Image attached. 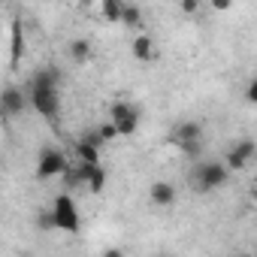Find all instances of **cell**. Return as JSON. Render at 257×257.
Masks as SVG:
<instances>
[{
  "instance_id": "277c9868",
  "label": "cell",
  "mask_w": 257,
  "mask_h": 257,
  "mask_svg": "<svg viewBox=\"0 0 257 257\" xmlns=\"http://www.w3.org/2000/svg\"><path fill=\"white\" fill-rule=\"evenodd\" d=\"M28 106L43 115V118H58L61 112V91H52V88H31L28 91Z\"/></svg>"
},
{
  "instance_id": "3957f363",
  "label": "cell",
  "mask_w": 257,
  "mask_h": 257,
  "mask_svg": "<svg viewBox=\"0 0 257 257\" xmlns=\"http://www.w3.org/2000/svg\"><path fill=\"white\" fill-rule=\"evenodd\" d=\"M227 182H230V170L221 161H209V164H200L194 170V188L200 194H212V191L224 188Z\"/></svg>"
},
{
  "instance_id": "5b68a950",
  "label": "cell",
  "mask_w": 257,
  "mask_h": 257,
  "mask_svg": "<svg viewBox=\"0 0 257 257\" xmlns=\"http://www.w3.org/2000/svg\"><path fill=\"white\" fill-rule=\"evenodd\" d=\"M70 167V161H67V155L61 152V149H55V146H46L43 152H40V158H37V179H55V176H64V170Z\"/></svg>"
},
{
  "instance_id": "ac0fdd59",
  "label": "cell",
  "mask_w": 257,
  "mask_h": 257,
  "mask_svg": "<svg viewBox=\"0 0 257 257\" xmlns=\"http://www.w3.org/2000/svg\"><path fill=\"white\" fill-rule=\"evenodd\" d=\"M97 134H100V140H103V146H109V143H115L118 140V131L109 124V121H103V124H97Z\"/></svg>"
},
{
  "instance_id": "7402d4cb",
  "label": "cell",
  "mask_w": 257,
  "mask_h": 257,
  "mask_svg": "<svg viewBox=\"0 0 257 257\" xmlns=\"http://www.w3.org/2000/svg\"><path fill=\"white\" fill-rule=\"evenodd\" d=\"M200 10V0H182V4H179V13L182 16H194Z\"/></svg>"
},
{
  "instance_id": "603a6c76",
  "label": "cell",
  "mask_w": 257,
  "mask_h": 257,
  "mask_svg": "<svg viewBox=\"0 0 257 257\" xmlns=\"http://www.w3.org/2000/svg\"><path fill=\"white\" fill-rule=\"evenodd\" d=\"M245 103H257V79H251L245 85Z\"/></svg>"
},
{
  "instance_id": "83f0119b",
  "label": "cell",
  "mask_w": 257,
  "mask_h": 257,
  "mask_svg": "<svg viewBox=\"0 0 257 257\" xmlns=\"http://www.w3.org/2000/svg\"><path fill=\"white\" fill-rule=\"evenodd\" d=\"M158 257H173V254H158Z\"/></svg>"
},
{
  "instance_id": "7a4b0ae2",
  "label": "cell",
  "mask_w": 257,
  "mask_h": 257,
  "mask_svg": "<svg viewBox=\"0 0 257 257\" xmlns=\"http://www.w3.org/2000/svg\"><path fill=\"white\" fill-rule=\"evenodd\" d=\"M49 212H52L55 230H64V233H79V230H82V218H79L76 200H73L70 194H58Z\"/></svg>"
},
{
  "instance_id": "ba28073f",
  "label": "cell",
  "mask_w": 257,
  "mask_h": 257,
  "mask_svg": "<svg viewBox=\"0 0 257 257\" xmlns=\"http://www.w3.org/2000/svg\"><path fill=\"white\" fill-rule=\"evenodd\" d=\"M173 146H185V143H203V124L200 121H179L173 127Z\"/></svg>"
},
{
  "instance_id": "30bf717a",
  "label": "cell",
  "mask_w": 257,
  "mask_h": 257,
  "mask_svg": "<svg viewBox=\"0 0 257 257\" xmlns=\"http://www.w3.org/2000/svg\"><path fill=\"white\" fill-rule=\"evenodd\" d=\"M61 79H64V73L58 70V67H43V70H37L34 73V79H31V88H52V91H61Z\"/></svg>"
},
{
  "instance_id": "d6986e66",
  "label": "cell",
  "mask_w": 257,
  "mask_h": 257,
  "mask_svg": "<svg viewBox=\"0 0 257 257\" xmlns=\"http://www.w3.org/2000/svg\"><path fill=\"white\" fill-rule=\"evenodd\" d=\"M185 158H191V161H200L203 158V143H185V146H176Z\"/></svg>"
},
{
  "instance_id": "4316f807",
  "label": "cell",
  "mask_w": 257,
  "mask_h": 257,
  "mask_svg": "<svg viewBox=\"0 0 257 257\" xmlns=\"http://www.w3.org/2000/svg\"><path fill=\"white\" fill-rule=\"evenodd\" d=\"M4 121H7V115H4V109H0V124H4Z\"/></svg>"
},
{
  "instance_id": "cb8c5ba5",
  "label": "cell",
  "mask_w": 257,
  "mask_h": 257,
  "mask_svg": "<svg viewBox=\"0 0 257 257\" xmlns=\"http://www.w3.org/2000/svg\"><path fill=\"white\" fill-rule=\"evenodd\" d=\"M212 7H215V10H230V0H215Z\"/></svg>"
},
{
  "instance_id": "4fadbf2b",
  "label": "cell",
  "mask_w": 257,
  "mask_h": 257,
  "mask_svg": "<svg viewBox=\"0 0 257 257\" xmlns=\"http://www.w3.org/2000/svg\"><path fill=\"white\" fill-rule=\"evenodd\" d=\"M67 55H70L73 64H88L91 61V43L88 40H73L70 49H67Z\"/></svg>"
},
{
  "instance_id": "7c38bea8",
  "label": "cell",
  "mask_w": 257,
  "mask_h": 257,
  "mask_svg": "<svg viewBox=\"0 0 257 257\" xmlns=\"http://www.w3.org/2000/svg\"><path fill=\"white\" fill-rule=\"evenodd\" d=\"M118 25L131 28V31H140V28H143V10L134 7V4H124V10H121V22H118Z\"/></svg>"
},
{
  "instance_id": "484cf974",
  "label": "cell",
  "mask_w": 257,
  "mask_h": 257,
  "mask_svg": "<svg viewBox=\"0 0 257 257\" xmlns=\"http://www.w3.org/2000/svg\"><path fill=\"white\" fill-rule=\"evenodd\" d=\"M233 257H254V254H248V251H239V254H233Z\"/></svg>"
},
{
  "instance_id": "52a82bcc",
  "label": "cell",
  "mask_w": 257,
  "mask_h": 257,
  "mask_svg": "<svg viewBox=\"0 0 257 257\" xmlns=\"http://www.w3.org/2000/svg\"><path fill=\"white\" fill-rule=\"evenodd\" d=\"M0 109H4V115H22L28 109V94L16 85H7L4 91H0Z\"/></svg>"
},
{
  "instance_id": "ffe728a7",
  "label": "cell",
  "mask_w": 257,
  "mask_h": 257,
  "mask_svg": "<svg viewBox=\"0 0 257 257\" xmlns=\"http://www.w3.org/2000/svg\"><path fill=\"white\" fill-rule=\"evenodd\" d=\"M233 149H236L239 155H245L248 161H254V155H257V146H254V140H248V137L239 140V143H233Z\"/></svg>"
},
{
  "instance_id": "5bb4252c",
  "label": "cell",
  "mask_w": 257,
  "mask_h": 257,
  "mask_svg": "<svg viewBox=\"0 0 257 257\" xmlns=\"http://www.w3.org/2000/svg\"><path fill=\"white\" fill-rule=\"evenodd\" d=\"M121 10H124V0H103V4H100V16L109 25H118L121 22Z\"/></svg>"
},
{
  "instance_id": "e0dca14e",
  "label": "cell",
  "mask_w": 257,
  "mask_h": 257,
  "mask_svg": "<svg viewBox=\"0 0 257 257\" xmlns=\"http://www.w3.org/2000/svg\"><path fill=\"white\" fill-rule=\"evenodd\" d=\"M76 143H82V146H88V149H94V152L103 149V140H100V134H97V127H88V131H85Z\"/></svg>"
},
{
  "instance_id": "6da1fadb",
  "label": "cell",
  "mask_w": 257,
  "mask_h": 257,
  "mask_svg": "<svg viewBox=\"0 0 257 257\" xmlns=\"http://www.w3.org/2000/svg\"><path fill=\"white\" fill-rule=\"evenodd\" d=\"M140 121H143V109L131 100H115L109 106V124L118 131V137H134L140 131Z\"/></svg>"
},
{
  "instance_id": "2e32d148",
  "label": "cell",
  "mask_w": 257,
  "mask_h": 257,
  "mask_svg": "<svg viewBox=\"0 0 257 257\" xmlns=\"http://www.w3.org/2000/svg\"><path fill=\"white\" fill-rule=\"evenodd\" d=\"M76 158H79V164H88V167L100 164V152H94V149H88L82 143H76Z\"/></svg>"
},
{
  "instance_id": "8fae6325",
  "label": "cell",
  "mask_w": 257,
  "mask_h": 257,
  "mask_svg": "<svg viewBox=\"0 0 257 257\" xmlns=\"http://www.w3.org/2000/svg\"><path fill=\"white\" fill-rule=\"evenodd\" d=\"M131 52H134V58L137 61H155V40L149 37V34H137L134 37V43H131Z\"/></svg>"
},
{
  "instance_id": "d4e9b609",
  "label": "cell",
  "mask_w": 257,
  "mask_h": 257,
  "mask_svg": "<svg viewBox=\"0 0 257 257\" xmlns=\"http://www.w3.org/2000/svg\"><path fill=\"white\" fill-rule=\"evenodd\" d=\"M103 257H124V254H121L118 248H106V254H103Z\"/></svg>"
},
{
  "instance_id": "44dd1931",
  "label": "cell",
  "mask_w": 257,
  "mask_h": 257,
  "mask_svg": "<svg viewBox=\"0 0 257 257\" xmlns=\"http://www.w3.org/2000/svg\"><path fill=\"white\" fill-rule=\"evenodd\" d=\"M37 227H40V230H55V221H52V212H49V209H43V212L37 215Z\"/></svg>"
},
{
  "instance_id": "9a60e30c",
  "label": "cell",
  "mask_w": 257,
  "mask_h": 257,
  "mask_svg": "<svg viewBox=\"0 0 257 257\" xmlns=\"http://www.w3.org/2000/svg\"><path fill=\"white\" fill-rule=\"evenodd\" d=\"M221 164H224V167H227V170H230V173H239V170H245V167H248V164H251V161H248V158H245V155H239V152H236V149H230V152H227V155H224V161H221Z\"/></svg>"
},
{
  "instance_id": "9c48e42d",
  "label": "cell",
  "mask_w": 257,
  "mask_h": 257,
  "mask_svg": "<svg viewBox=\"0 0 257 257\" xmlns=\"http://www.w3.org/2000/svg\"><path fill=\"white\" fill-rule=\"evenodd\" d=\"M149 200H152L155 206L167 209V206H173V203L179 200V191H176L173 182H155V185L149 188Z\"/></svg>"
},
{
  "instance_id": "8992f818",
  "label": "cell",
  "mask_w": 257,
  "mask_h": 257,
  "mask_svg": "<svg viewBox=\"0 0 257 257\" xmlns=\"http://www.w3.org/2000/svg\"><path fill=\"white\" fill-rule=\"evenodd\" d=\"M25 61V25L19 19L10 22V70H19Z\"/></svg>"
}]
</instances>
